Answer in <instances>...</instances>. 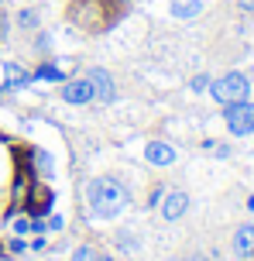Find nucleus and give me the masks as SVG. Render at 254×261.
<instances>
[{"instance_id": "nucleus-14", "label": "nucleus", "mask_w": 254, "mask_h": 261, "mask_svg": "<svg viewBox=\"0 0 254 261\" xmlns=\"http://www.w3.org/2000/svg\"><path fill=\"white\" fill-rule=\"evenodd\" d=\"M14 234H31V220H24V217L14 220Z\"/></svg>"}, {"instance_id": "nucleus-6", "label": "nucleus", "mask_w": 254, "mask_h": 261, "mask_svg": "<svg viewBox=\"0 0 254 261\" xmlns=\"http://www.w3.org/2000/svg\"><path fill=\"white\" fill-rule=\"evenodd\" d=\"M86 79L93 83V93H96L100 103H114V79H110L107 69H90Z\"/></svg>"}, {"instance_id": "nucleus-18", "label": "nucleus", "mask_w": 254, "mask_h": 261, "mask_svg": "<svg viewBox=\"0 0 254 261\" xmlns=\"http://www.w3.org/2000/svg\"><path fill=\"white\" fill-rule=\"evenodd\" d=\"M241 4V11H254V0H237Z\"/></svg>"}, {"instance_id": "nucleus-1", "label": "nucleus", "mask_w": 254, "mask_h": 261, "mask_svg": "<svg viewBox=\"0 0 254 261\" xmlns=\"http://www.w3.org/2000/svg\"><path fill=\"white\" fill-rule=\"evenodd\" d=\"M86 199H90L96 217H117L131 203L124 182H117V179H93V182L86 186Z\"/></svg>"}, {"instance_id": "nucleus-16", "label": "nucleus", "mask_w": 254, "mask_h": 261, "mask_svg": "<svg viewBox=\"0 0 254 261\" xmlns=\"http://www.w3.org/2000/svg\"><path fill=\"white\" fill-rule=\"evenodd\" d=\"M206 86H210V79H206V76H196V79H192V90H206Z\"/></svg>"}, {"instance_id": "nucleus-2", "label": "nucleus", "mask_w": 254, "mask_h": 261, "mask_svg": "<svg viewBox=\"0 0 254 261\" xmlns=\"http://www.w3.org/2000/svg\"><path fill=\"white\" fill-rule=\"evenodd\" d=\"M69 21L82 31H90V35H100L117 21V7L110 0H76L69 7Z\"/></svg>"}, {"instance_id": "nucleus-15", "label": "nucleus", "mask_w": 254, "mask_h": 261, "mask_svg": "<svg viewBox=\"0 0 254 261\" xmlns=\"http://www.w3.org/2000/svg\"><path fill=\"white\" fill-rule=\"evenodd\" d=\"M21 24H24V28H35V24H38V17H35L31 11H21Z\"/></svg>"}, {"instance_id": "nucleus-7", "label": "nucleus", "mask_w": 254, "mask_h": 261, "mask_svg": "<svg viewBox=\"0 0 254 261\" xmlns=\"http://www.w3.org/2000/svg\"><path fill=\"white\" fill-rule=\"evenodd\" d=\"M145 158H148V165H158V169H168L175 162V148L168 141H151L145 148Z\"/></svg>"}, {"instance_id": "nucleus-8", "label": "nucleus", "mask_w": 254, "mask_h": 261, "mask_svg": "<svg viewBox=\"0 0 254 261\" xmlns=\"http://www.w3.org/2000/svg\"><path fill=\"white\" fill-rule=\"evenodd\" d=\"M186 210H189V196L182 193V189H172V193L161 199V217H165V220H179Z\"/></svg>"}, {"instance_id": "nucleus-4", "label": "nucleus", "mask_w": 254, "mask_h": 261, "mask_svg": "<svg viewBox=\"0 0 254 261\" xmlns=\"http://www.w3.org/2000/svg\"><path fill=\"white\" fill-rule=\"evenodd\" d=\"M223 120H227L230 134L244 138V134H251V130H254V107L247 103V100H241V103H227V107H223Z\"/></svg>"}, {"instance_id": "nucleus-10", "label": "nucleus", "mask_w": 254, "mask_h": 261, "mask_svg": "<svg viewBox=\"0 0 254 261\" xmlns=\"http://www.w3.org/2000/svg\"><path fill=\"white\" fill-rule=\"evenodd\" d=\"M31 83V72H24L21 65L7 62L4 65V90H14V86H27Z\"/></svg>"}, {"instance_id": "nucleus-11", "label": "nucleus", "mask_w": 254, "mask_h": 261, "mask_svg": "<svg viewBox=\"0 0 254 261\" xmlns=\"http://www.w3.org/2000/svg\"><path fill=\"white\" fill-rule=\"evenodd\" d=\"M200 11H203V0H175V4H172V14H175V17H182V21L196 17Z\"/></svg>"}, {"instance_id": "nucleus-13", "label": "nucleus", "mask_w": 254, "mask_h": 261, "mask_svg": "<svg viewBox=\"0 0 254 261\" xmlns=\"http://www.w3.org/2000/svg\"><path fill=\"white\" fill-rule=\"evenodd\" d=\"M72 261H100V254H96L93 248H76V254H72Z\"/></svg>"}, {"instance_id": "nucleus-3", "label": "nucleus", "mask_w": 254, "mask_h": 261, "mask_svg": "<svg viewBox=\"0 0 254 261\" xmlns=\"http://www.w3.org/2000/svg\"><path fill=\"white\" fill-rule=\"evenodd\" d=\"M210 96L223 107L241 103V100L251 96V83H247V76H241V72H227V76H220V79L210 83Z\"/></svg>"}, {"instance_id": "nucleus-9", "label": "nucleus", "mask_w": 254, "mask_h": 261, "mask_svg": "<svg viewBox=\"0 0 254 261\" xmlns=\"http://www.w3.org/2000/svg\"><path fill=\"white\" fill-rule=\"evenodd\" d=\"M234 251H237V258H251V251H254V223L237 227V234H234Z\"/></svg>"}, {"instance_id": "nucleus-19", "label": "nucleus", "mask_w": 254, "mask_h": 261, "mask_svg": "<svg viewBox=\"0 0 254 261\" xmlns=\"http://www.w3.org/2000/svg\"><path fill=\"white\" fill-rule=\"evenodd\" d=\"M251 261H254V251H251Z\"/></svg>"}, {"instance_id": "nucleus-5", "label": "nucleus", "mask_w": 254, "mask_h": 261, "mask_svg": "<svg viewBox=\"0 0 254 261\" xmlns=\"http://www.w3.org/2000/svg\"><path fill=\"white\" fill-rule=\"evenodd\" d=\"M59 96L66 100V103H72V107H82V103H93L96 100V93H93V83L86 76H79V79H69V83H62V90H59Z\"/></svg>"}, {"instance_id": "nucleus-12", "label": "nucleus", "mask_w": 254, "mask_h": 261, "mask_svg": "<svg viewBox=\"0 0 254 261\" xmlns=\"http://www.w3.org/2000/svg\"><path fill=\"white\" fill-rule=\"evenodd\" d=\"M69 69H72V62H52V65H41L31 79H62Z\"/></svg>"}, {"instance_id": "nucleus-17", "label": "nucleus", "mask_w": 254, "mask_h": 261, "mask_svg": "<svg viewBox=\"0 0 254 261\" xmlns=\"http://www.w3.org/2000/svg\"><path fill=\"white\" fill-rule=\"evenodd\" d=\"M45 227H52V230H62V217H48V223Z\"/></svg>"}]
</instances>
